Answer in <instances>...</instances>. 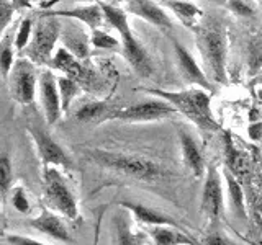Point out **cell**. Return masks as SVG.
<instances>
[{"instance_id": "34", "label": "cell", "mask_w": 262, "mask_h": 245, "mask_svg": "<svg viewBox=\"0 0 262 245\" xmlns=\"http://www.w3.org/2000/svg\"><path fill=\"white\" fill-rule=\"evenodd\" d=\"M205 243H218V245H229L233 243V240H229L226 235L220 234V232H211L208 234L207 237H205Z\"/></svg>"}, {"instance_id": "18", "label": "cell", "mask_w": 262, "mask_h": 245, "mask_svg": "<svg viewBox=\"0 0 262 245\" xmlns=\"http://www.w3.org/2000/svg\"><path fill=\"white\" fill-rule=\"evenodd\" d=\"M51 64H53V67L59 69L66 77L74 79L76 82L85 80L89 76L87 69L82 67V65L79 64V61L66 47H61L59 51L56 53V56H53Z\"/></svg>"}, {"instance_id": "27", "label": "cell", "mask_w": 262, "mask_h": 245, "mask_svg": "<svg viewBox=\"0 0 262 245\" xmlns=\"http://www.w3.org/2000/svg\"><path fill=\"white\" fill-rule=\"evenodd\" d=\"M90 43L95 47L100 49H117L120 43L113 36H110L108 33H105L102 30H92V36H90Z\"/></svg>"}, {"instance_id": "23", "label": "cell", "mask_w": 262, "mask_h": 245, "mask_svg": "<svg viewBox=\"0 0 262 245\" xmlns=\"http://www.w3.org/2000/svg\"><path fill=\"white\" fill-rule=\"evenodd\" d=\"M225 178L228 183V193H229V200H231V206L234 209V214H237L241 219H246L244 193H243V188H241L239 182H237V178L228 168L225 170Z\"/></svg>"}, {"instance_id": "36", "label": "cell", "mask_w": 262, "mask_h": 245, "mask_svg": "<svg viewBox=\"0 0 262 245\" xmlns=\"http://www.w3.org/2000/svg\"><path fill=\"white\" fill-rule=\"evenodd\" d=\"M252 216L259 227H262V201L252 203Z\"/></svg>"}, {"instance_id": "7", "label": "cell", "mask_w": 262, "mask_h": 245, "mask_svg": "<svg viewBox=\"0 0 262 245\" xmlns=\"http://www.w3.org/2000/svg\"><path fill=\"white\" fill-rule=\"evenodd\" d=\"M8 76H10V92L15 100L21 105L33 103L38 82L33 61L27 59V57L15 61Z\"/></svg>"}, {"instance_id": "22", "label": "cell", "mask_w": 262, "mask_h": 245, "mask_svg": "<svg viewBox=\"0 0 262 245\" xmlns=\"http://www.w3.org/2000/svg\"><path fill=\"white\" fill-rule=\"evenodd\" d=\"M166 5L188 28H195L196 21H199V18L202 16L200 8L190 2H182V0H166Z\"/></svg>"}, {"instance_id": "28", "label": "cell", "mask_w": 262, "mask_h": 245, "mask_svg": "<svg viewBox=\"0 0 262 245\" xmlns=\"http://www.w3.org/2000/svg\"><path fill=\"white\" fill-rule=\"evenodd\" d=\"M31 27H33V21L30 18H25L20 27L18 31H16V36H15V47L16 49H23L30 43V38H31Z\"/></svg>"}, {"instance_id": "35", "label": "cell", "mask_w": 262, "mask_h": 245, "mask_svg": "<svg viewBox=\"0 0 262 245\" xmlns=\"http://www.w3.org/2000/svg\"><path fill=\"white\" fill-rule=\"evenodd\" d=\"M8 243H16V245H39L35 239H28V237H20V235H7L5 237Z\"/></svg>"}, {"instance_id": "5", "label": "cell", "mask_w": 262, "mask_h": 245, "mask_svg": "<svg viewBox=\"0 0 262 245\" xmlns=\"http://www.w3.org/2000/svg\"><path fill=\"white\" fill-rule=\"evenodd\" d=\"M61 36V24L57 16L45 13L36 21L35 31H31V44L28 56L36 64H48L53 59V49L57 38Z\"/></svg>"}, {"instance_id": "29", "label": "cell", "mask_w": 262, "mask_h": 245, "mask_svg": "<svg viewBox=\"0 0 262 245\" xmlns=\"http://www.w3.org/2000/svg\"><path fill=\"white\" fill-rule=\"evenodd\" d=\"M12 65H13V49L12 44L8 43L0 47V74L4 77H8V74L12 70Z\"/></svg>"}, {"instance_id": "19", "label": "cell", "mask_w": 262, "mask_h": 245, "mask_svg": "<svg viewBox=\"0 0 262 245\" xmlns=\"http://www.w3.org/2000/svg\"><path fill=\"white\" fill-rule=\"evenodd\" d=\"M113 106L108 105V102H94V103H87L82 108L74 114L79 122H103L113 119L115 114Z\"/></svg>"}, {"instance_id": "41", "label": "cell", "mask_w": 262, "mask_h": 245, "mask_svg": "<svg viewBox=\"0 0 262 245\" xmlns=\"http://www.w3.org/2000/svg\"><path fill=\"white\" fill-rule=\"evenodd\" d=\"M259 2H260V5H262V0H259Z\"/></svg>"}, {"instance_id": "38", "label": "cell", "mask_w": 262, "mask_h": 245, "mask_svg": "<svg viewBox=\"0 0 262 245\" xmlns=\"http://www.w3.org/2000/svg\"><path fill=\"white\" fill-rule=\"evenodd\" d=\"M110 2H113V4H118V2H125V0H110Z\"/></svg>"}, {"instance_id": "30", "label": "cell", "mask_w": 262, "mask_h": 245, "mask_svg": "<svg viewBox=\"0 0 262 245\" xmlns=\"http://www.w3.org/2000/svg\"><path fill=\"white\" fill-rule=\"evenodd\" d=\"M12 193V206L18 211V212H27L30 211V201L27 198V194H25V190L21 186L15 188V190H10Z\"/></svg>"}, {"instance_id": "13", "label": "cell", "mask_w": 262, "mask_h": 245, "mask_svg": "<svg viewBox=\"0 0 262 245\" xmlns=\"http://www.w3.org/2000/svg\"><path fill=\"white\" fill-rule=\"evenodd\" d=\"M172 44H174V51L177 56V62H179V69L182 72L184 79L188 82V84H195L200 88L207 90V92H211V84L208 82L207 76L203 74V70L199 67V64L195 62V59L190 56V53L179 43L177 39H172Z\"/></svg>"}, {"instance_id": "3", "label": "cell", "mask_w": 262, "mask_h": 245, "mask_svg": "<svg viewBox=\"0 0 262 245\" xmlns=\"http://www.w3.org/2000/svg\"><path fill=\"white\" fill-rule=\"evenodd\" d=\"M43 190H45V198L54 209H57L68 219H77L79 209H77L76 196L72 194L66 180L53 165H45Z\"/></svg>"}, {"instance_id": "40", "label": "cell", "mask_w": 262, "mask_h": 245, "mask_svg": "<svg viewBox=\"0 0 262 245\" xmlns=\"http://www.w3.org/2000/svg\"><path fill=\"white\" fill-rule=\"evenodd\" d=\"M259 80H260V82H262V76H260V77H259Z\"/></svg>"}, {"instance_id": "17", "label": "cell", "mask_w": 262, "mask_h": 245, "mask_svg": "<svg viewBox=\"0 0 262 245\" xmlns=\"http://www.w3.org/2000/svg\"><path fill=\"white\" fill-rule=\"evenodd\" d=\"M123 208L128 209L129 212H133L135 217L139 220L141 224H147V226H172V227H180L174 219L162 214V212L156 211L152 208L143 206V204H136V203H120Z\"/></svg>"}, {"instance_id": "2", "label": "cell", "mask_w": 262, "mask_h": 245, "mask_svg": "<svg viewBox=\"0 0 262 245\" xmlns=\"http://www.w3.org/2000/svg\"><path fill=\"white\" fill-rule=\"evenodd\" d=\"M100 7L103 10L105 20L120 33L123 53H125V57L131 64V67H133L139 76L149 77L152 74V62L149 59V56H147L146 49L143 47V44L139 43L133 33H131V28L126 20V13L115 5L100 4Z\"/></svg>"}, {"instance_id": "10", "label": "cell", "mask_w": 262, "mask_h": 245, "mask_svg": "<svg viewBox=\"0 0 262 245\" xmlns=\"http://www.w3.org/2000/svg\"><path fill=\"white\" fill-rule=\"evenodd\" d=\"M39 96L41 105H43L45 118L48 125H54V122L61 118V98L57 92V79L53 76V72L43 70L39 76Z\"/></svg>"}, {"instance_id": "37", "label": "cell", "mask_w": 262, "mask_h": 245, "mask_svg": "<svg viewBox=\"0 0 262 245\" xmlns=\"http://www.w3.org/2000/svg\"><path fill=\"white\" fill-rule=\"evenodd\" d=\"M13 7H30V0H10Z\"/></svg>"}, {"instance_id": "32", "label": "cell", "mask_w": 262, "mask_h": 245, "mask_svg": "<svg viewBox=\"0 0 262 245\" xmlns=\"http://www.w3.org/2000/svg\"><path fill=\"white\" fill-rule=\"evenodd\" d=\"M118 242L120 243H143L141 237L138 235H133L129 232V229L125 227V224L121 223V220H118Z\"/></svg>"}, {"instance_id": "33", "label": "cell", "mask_w": 262, "mask_h": 245, "mask_svg": "<svg viewBox=\"0 0 262 245\" xmlns=\"http://www.w3.org/2000/svg\"><path fill=\"white\" fill-rule=\"evenodd\" d=\"M228 8L231 10L233 13L239 15V16H249V15H254V10L252 8L243 2V0H228Z\"/></svg>"}, {"instance_id": "11", "label": "cell", "mask_w": 262, "mask_h": 245, "mask_svg": "<svg viewBox=\"0 0 262 245\" xmlns=\"http://www.w3.org/2000/svg\"><path fill=\"white\" fill-rule=\"evenodd\" d=\"M202 209L211 220H216L223 211V190L221 178L215 165H210L202 194Z\"/></svg>"}, {"instance_id": "31", "label": "cell", "mask_w": 262, "mask_h": 245, "mask_svg": "<svg viewBox=\"0 0 262 245\" xmlns=\"http://www.w3.org/2000/svg\"><path fill=\"white\" fill-rule=\"evenodd\" d=\"M12 15H13V4L10 0H0V33L10 23Z\"/></svg>"}, {"instance_id": "39", "label": "cell", "mask_w": 262, "mask_h": 245, "mask_svg": "<svg viewBox=\"0 0 262 245\" xmlns=\"http://www.w3.org/2000/svg\"><path fill=\"white\" fill-rule=\"evenodd\" d=\"M259 98H260V100H262V90H259Z\"/></svg>"}, {"instance_id": "24", "label": "cell", "mask_w": 262, "mask_h": 245, "mask_svg": "<svg viewBox=\"0 0 262 245\" xmlns=\"http://www.w3.org/2000/svg\"><path fill=\"white\" fill-rule=\"evenodd\" d=\"M57 92H59V98H61V111H68L72 100L76 98L79 92V85L74 79L64 76L57 79Z\"/></svg>"}, {"instance_id": "25", "label": "cell", "mask_w": 262, "mask_h": 245, "mask_svg": "<svg viewBox=\"0 0 262 245\" xmlns=\"http://www.w3.org/2000/svg\"><path fill=\"white\" fill-rule=\"evenodd\" d=\"M12 190V162L10 157L2 155L0 157V200L7 201L8 193Z\"/></svg>"}, {"instance_id": "15", "label": "cell", "mask_w": 262, "mask_h": 245, "mask_svg": "<svg viewBox=\"0 0 262 245\" xmlns=\"http://www.w3.org/2000/svg\"><path fill=\"white\" fill-rule=\"evenodd\" d=\"M49 15L54 16H71V18H77L82 23H85L90 30L100 28V24L103 23V10L100 4L98 5H85V7H77V8H69V10H54V12H46Z\"/></svg>"}, {"instance_id": "9", "label": "cell", "mask_w": 262, "mask_h": 245, "mask_svg": "<svg viewBox=\"0 0 262 245\" xmlns=\"http://www.w3.org/2000/svg\"><path fill=\"white\" fill-rule=\"evenodd\" d=\"M28 133L35 142L38 154L45 165H53V167H71V160L62 151V147L57 144L54 139L49 136V133L41 126H30Z\"/></svg>"}, {"instance_id": "26", "label": "cell", "mask_w": 262, "mask_h": 245, "mask_svg": "<svg viewBox=\"0 0 262 245\" xmlns=\"http://www.w3.org/2000/svg\"><path fill=\"white\" fill-rule=\"evenodd\" d=\"M64 47L76 57V59H84L89 54V47H87V41L82 38L80 35H64Z\"/></svg>"}, {"instance_id": "4", "label": "cell", "mask_w": 262, "mask_h": 245, "mask_svg": "<svg viewBox=\"0 0 262 245\" xmlns=\"http://www.w3.org/2000/svg\"><path fill=\"white\" fill-rule=\"evenodd\" d=\"M92 157L98 163H102L103 167L118 172L120 175H128L139 180H152L161 175V168L154 162L143 157H133V155L112 154L102 151H95Z\"/></svg>"}, {"instance_id": "20", "label": "cell", "mask_w": 262, "mask_h": 245, "mask_svg": "<svg viewBox=\"0 0 262 245\" xmlns=\"http://www.w3.org/2000/svg\"><path fill=\"white\" fill-rule=\"evenodd\" d=\"M225 141H226V168L231 172L237 180H241L249 174L251 159L248 157V154L241 152L231 144L229 134L225 136Z\"/></svg>"}, {"instance_id": "6", "label": "cell", "mask_w": 262, "mask_h": 245, "mask_svg": "<svg viewBox=\"0 0 262 245\" xmlns=\"http://www.w3.org/2000/svg\"><path fill=\"white\" fill-rule=\"evenodd\" d=\"M199 47L203 59L210 67L213 79L216 82H226V41L218 28H202L196 35Z\"/></svg>"}, {"instance_id": "1", "label": "cell", "mask_w": 262, "mask_h": 245, "mask_svg": "<svg viewBox=\"0 0 262 245\" xmlns=\"http://www.w3.org/2000/svg\"><path fill=\"white\" fill-rule=\"evenodd\" d=\"M143 92L151 95H158L164 100H167L174 108L182 113L196 126L205 131H216L220 129L218 122L215 121L210 108V95L203 88H190L184 92H166L159 88H143Z\"/></svg>"}, {"instance_id": "21", "label": "cell", "mask_w": 262, "mask_h": 245, "mask_svg": "<svg viewBox=\"0 0 262 245\" xmlns=\"http://www.w3.org/2000/svg\"><path fill=\"white\" fill-rule=\"evenodd\" d=\"M177 227L172 226H152L149 229V234L152 240L159 245H182V243H193L190 237L176 231Z\"/></svg>"}, {"instance_id": "16", "label": "cell", "mask_w": 262, "mask_h": 245, "mask_svg": "<svg viewBox=\"0 0 262 245\" xmlns=\"http://www.w3.org/2000/svg\"><path fill=\"white\" fill-rule=\"evenodd\" d=\"M179 139H180V147H182V154H184V160L187 163V167L192 170V174L196 178H200L205 172V162H203V155L199 149V145H196L195 139L184 129L179 131Z\"/></svg>"}, {"instance_id": "8", "label": "cell", "mask_w": 262, "mask_h": 245, "mask_svg": "<svg viewBox=\"0 0 262 245\" xmlns=\"http://www.w3.org/2000/svg\"><path fill=\"white\" fill-rule=\"evenodd\" d=\"M177 110L167 100H149L128 106V108L117 110L113 114V119L126 121V122H147L159 121L176 114Z\"/></svg>"}, {"instance_id": "12", "label": "cell", "mask_w": 262, "mask_h": 245, "mask_svg": "<svg viewBox=\"0 0 262 245\" xmlns=\"http://www.w3.org/2000/svg\"><path fill=\"white\" fill-rule=\"evenodd\" d=\"M125 2H126V10L129 13L146 20L147 23L154 24L159 30L170 33L172 28H174L167 13L158 4H154L152 0H125Z\"/></svg>"}, {"instance_id": "14", "label": "cell", "mask_w": 262, "mask_h": 245, "mask_svg": "<svg viewBox=\"0 0 262 245\" xmlns=\"http://www.w3.org/2000/svg\"><path fill=\"white\" fill-rule=\"evenodd\" d=\"M30 226L35 227L36 231L43 232L53 239L64 242V243H72L74 240L71 239V235L68 232V229L62 224V220L57 217L53 212H49L48 209H43L39 212V216L30 220Z\"/></svg>"}]
</instances>
